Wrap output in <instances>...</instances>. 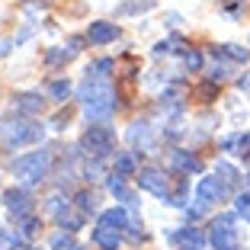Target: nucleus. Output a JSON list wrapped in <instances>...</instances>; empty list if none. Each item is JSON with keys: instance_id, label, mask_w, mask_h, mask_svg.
Instances as JSON below:
<instances>
[{"instance_id": "nucleus-1", "label": "nucleus", "mask_w": 250, "mask_h": 250, "mask_svg": "<svg viewBox=\"0 0 250 250\" xmlns=\"http://www.w3.org/2000/svg\"><path fill=\"white\" fill-rule=\"evenodd\" d=\"M77 100L83 106V116L90 122H109L112 112H116V90L109 81H96V77H83L81 87H77Z\"/></svg>"}, {"instance_id": "nucleus-2", "label": "nucleus", "mask_w": 250, "mask_h": 250, "mask_svg": "<svg viewBox=\"0 0 250 250\" xmlns=\"http://www.w3.org/2000/svg\"><path fill=\"white\" fill-rule=\"evenodd\" d=\"M10 167H13L16 183L32 189L36 183H42L48 177V170H52V151L48 147H39V151H29V154H20V157H13Z\"/></svg>"}, {"instance_id": "nucleus-3", "label": "nucleus", "mask_w": 250, "mask_h": 250, "mask_svg": "<svg viewBox=\"0 0 250 250\" xmlns=\"http://www.w3.org/2000/svg\"><path fill=\"white\" fill-rule=\"evenodd\" d=\"M42 135H45V128L32 116H13V119H3V122H0V141H3V147H10V151L26 147V145H39Z\"/></svg>"}, {"instance_id": "nucleus-4", "label": "nucleus", "mask_w": 250, "mask_h": 250, "mask_svg": "<svg viewBox=\"0 0 250 250\" xmlns=\"http://www.w3.org/2000/svg\"><path fill=\"white\" fill-rule=\"evenodd\" d=\"M81 151L93 161H106V157L116 151V128H109L106 122L87 125L81 135Z\"/></svg>"}, {"instance_id": "nucleus-5", "label": "nucleus", "mask_w": 250, "mask_h": 250, "mask_svg": "<svg viewBox=\"0 0 250 250\" xmlns=\"http://www.w3.org/2000/svg\"><path fill=\"white\" fill-rule=\"evenodd\" d=\"M237 215H221V218L212 221V228H208V244L215 250H241V241H237Z\"/></svg>"}, {"instance_id": "nucleus-6", "label": "nucleus", "mask_w": 250, "mask_h": 250, "mask_svg": "<svg viewBox=\"0 0 250 250\" xmlns=\"http://www.w3.org/2000/svg\"><path fill=\"white\" fill-rule=\"evenodd\" d=\"M135 180H138V189L151 192V196H157V199H167L170 189H173V177H167L164 167H141L138 173H135Z\"/></svg>"}, {"instance_id": "nucleus-7", "label": "nucleus", "mask_w": 250, "mask_h": 250, "mask_svg": "<svg viewBox=\"0 0 250 250\" xmlns=\"http://www.w3.org/2000/svg\"><path fill=\"white\" fill-rule=\"evenodd\" d=\"M228 189H231V186L225 183L218 173H215V177H202V180H199V186H196V208H202V212H206V208L225 202Z\"/></svg>"}, {"instance_id": "nucleus-8", "label": "nucleus", "mask_w": 250, "mask_h": 250, "mask_svg": "<svg viewBox=\"0 0 250 250\" xmlns=\"http://www.w3.org/2000/svg\"><path fill=\"white\" fill-rule=\"evenodd\" d=\"M3 206H7L13 221H22V218H29V215H36V199H32V192L26 186H10L3 192Z\"/></svg>"}, {"instance_id": "nucleus-9", "label": "nucleus", "mask_w": 250, "mask_h": 250, "mask_svg": "<svg viewBox=\"0 0 250 250\" xmlns=\"http://www.w3.org/2000/svg\"><path fill=\"white\" fill-rule=\"evenodd\" d=\"M167 164H170V170H177L180 177H192V173H202V161H199L192 151H183V147H173L167 154Z\"/></svg>"}, {"instance_id": "nucleus-10", "label": "nucleus", "mask_w": 250, "mask_h": 250, "mask_svg": "<svg viewBox=\"0 0 250 250\" xmlns=\"http://www.w3.org/2000/svg\"><path fill=\"white\" fill-rule=\"evenodd\" d=\"M132 218L135 212H128L125 206H112V208H103L96 225H106V228H116V231H128L132 228Z\"/></svg>"}, {"instance_id": "nucleus-11", "label": "nucleus", "mask_w": 250, "mask_h": 250, "mask_svg": "<svg viewBox=\"0 0 250 250\" xmlns=\"http://www.w3.org/2000/svg\"><path fill=\"white\" fill-rule=\"evenodd\" d=\"M106 186H109V192L116 196V202H122V206L128 208V212H135V208H138V196H135V192L128 189V183H125L122 173H116V170H112L109 180H106Z\"/></svg>"}, {"instance_id": "nucleus-12", "label": "nucleus", "mask_w": 250, "mask_h": 250, "mask_svg": "<svg viewBox=\"0 0 250 250\" xmlns=\"http://www.w3.org/2000/svg\"><path fill=\"white\" fill-rule=\"evenodd\" d=\"M128 141H132V151L145 154V151L154 147V128H151L145 119H138V122H132V128H128Z\"/></svg>"}, {"instance_id": "nucleus-13", "label": "nucleus", "mask_w": 250, "mask_h": 250, "mask_svg": "<svg viewBox=\"0 0 250 250\" xmlns=\"http://www.w3.org/2000/svg\"><path fill=\"white\" fill-rule=\"evenodd\" d=\"M119 39V26L116 22H106V20H96L87 26V42L90 45H109Z\"/></svg>"}, {"instance_id": "nucleus-14", "label": "nucleus", "mask_w": 250, "mask_h": 250, "mask_svg": "<svg viewBox=\"0 0 250 250\" xmlns=\"http://www.w3.org/2000/svg\"><path fill=\"white\" fill-rule=\"evenodd\" d=\"M167 241L170 244H186V250H202L208 237L202 234V228H177V231H167Z\"/></svg>"}, {"instance_id": "nucleus-15", "label": "nucleus", "mask_w": 250, "mask_h": 250, "mask_svg": "<svg viewBox=\"0 0 250 250\" xmlns=\"http://www.w3.org/2000/svg\"><path fill=\"white\" fill-rule=\"evenodd\" d=\"M13 109L20 112V116H39V112L45 109V100L39 93H16L13 96Z\"/></svg>"}, {"instance_id": "nucleus-16", "label": "nucleus", "mask_w": 250, "mask_h": 250, "mask_svg": "<svg viewBox=\"0 0 250 250\" xmlns=\"http://www.w3.org/2000/svg\"><path fill=\"white\" fill-rule=\"evenodd\" d=\"M93 244L100 250H119V244H122V231L106 228V225H96V228H93Z\"/></svg>"}, {"instance_id": "nucleus-17", "label": "nucleus", "mask_w": 250, "mask_h": 250, "mask_svg": "<svg viewBox=\"0 0 250 250\" xmlns=\"http://www.w3.org/2000/svg\"><path fill=\"white\" fill-rule=\"evenodd\" d=\"M212 58H221V61H234V64H244V61L250 58V52L244 48V45L228 42V45H221V48H212Z\"/></svg>"}, {"instance_id": "nucleus-18", "label": "nucleus", "mask_w": 250, "mask_h": 250, "mask_svg": "<svg viewBox=\"0 0 250 250\" xmlns=\"http://www.w3.org/2000/svg\"><path fill=\"white\" fill-rule=\"evenodd\" d=\"M138 170H141L138 151H122V154H116V173H122V177H135Z\"/></svg>"}, {"instance_id": "nucleus-19", "label": "nucleus", "mask_w": 250, "mask_h": 250, "mask_svg": "<svg viewBox=\"0 0 250 250\" xmlns=\"http://www.w3.org/2000/svg\"><path fill=\"white\" fill-rule=\"evenodd\" d=\"M48 96H52V103H58V106H64L67 100H71V81L67 77H55V81H48Z\"/></svg>"}, {"instance_id": "nucleus-20", "label": "nucleus", "mask_w": 250, "mask_h": 250, "mask_svg": "<svg viewBox=\"0 0 250 250\" xmlns=\"http://www.w3.org/2000/svg\"><path fill=\"white\" fill-rule=\"evenodd\" d=\"M45 212L55 215V221H58L64 212H71V202H67V196H61V192H52V196L45 199Z\"/></svg>"}, {"instance_id": "nucleus-21", "label": "nucleus", "mask_w": 250, "mask_h": 250, "mask_svg": "<svg viewBox=\"0 0 250 250\" xmlns=\"http://www.w3.org/2000/svg\"><path fill=\"white\" fill-rule=\"evenodd\" d=\"M112 71H116V61H112V58H100V61H93V64L87 67V74L96 77V81H109Z\"/></svg>"}, {"instance_id": "nucleus-22", "label": "nucleus", "mask_w": 250, "mask_h": 250, "mask_svg": "<svg viewBox=\"0 0 250 250\" xmlns=\"http://www.w3.org/2000/svg\"><path fill=\"white\" fill-rule=\"evenodd\" d=\"M16 247H26V237L13 228H0V250H16Z\"/></svg>"}, {"instance_id": "nucleus-23", "label": "nucleus", "mask_w": 250, "mask_h": 250, "mask_svg": "<svg viewBox=\"0 0 250 250\" xmlns=\"http://www.w3.org/2000/svg\"><path fill=\"white\" fill-rule=\"evenodd\" d=\"M74 206H77V212H83V215H90V212H96V192H90V189H81L77 196H74Z\"/></svg>"}, {"instance_id": "nucleus-24", "label": "nucleus", "mask_w": 250, "mask_h": 250, "mask_svg": "<svg viewBox=\"0 0 250 250\" xmlns=\"http://www.w3.org/2000/svg\"><path fill=\"white\" fill-rule=\"evenodd\" d=\"M218 177L225 180V183H228L231 189H234V186H241V170H237V167H231L228 161H218Z\"/></svg>"}, {"instance_id": "nucleus-25", "label": "nucleus", "mask_w": 250, "mask_h": 250, "mask_svg": "<svg viewBox=\"0 0 250 250\" xmlns=\"http://www.w3.org/2000/svg\"><path fill=\"white\" fill-rule=\"evenodd\" d=\"M48 247H52V250H74V247H77V241H74L71 231H55L52 241H48Z\"/></svg>"}, {"instance_id": "nucleus-26", "label": "nucleus", "mask_w": 250, "mask_h": 250, "mask_svg": "<svg viewBox=\"0 0 250 250\" xmlns=\"http://www.w3.org/2000/svg\"><path fill=\"white\" fill-rule=\"evenodd\" d=\"M202 64H206V58H202L199 48H186V52H183V67H186V71L199 74V71H202Z\"/></svg>"}, {"instance_id": "nucleus-27", "label": "nucleus", "mask_w": 250, "mask_h": 250, "mask_svg": "<svg viewBox=\"0 0 250 250\" xmlns=\"http://www.w3.org/2000/svg\"><path fill=\"white\" fill-rule=\"evenodd\" d=\"M16 225H20V228H16V231H20V234L26 237V241H29V237L36 234L39 228H42V221H39V215H29V218H22V221H16Z\"/></svg>"}, {"instance_id": "nucleus-28", "label": "nucleus", "mask_w": 250, "mask_h": 250, "mask_svg": "<svg viewBox=\"0 0 250 250\" xmlns=\"http://www.w3.org/2000/svg\"><path fill=\"white\" fill-rule=\"evenodd\" d=\"M196 96L202 100V103H212V100H218V83H215V81L199 83V87H196Z\"/></svg>"}, {"instance_id": "nucleus-29", "label": "nucleus", "mask_w": 250, "mask_h": 250, "mask_svg": "<svg viewBox=\"0 0 250 250\" xmlns=\"http://www.w3.org/2000/svg\"><path fill=\"white\" fill-rule=\"evenodd\" d=\"M74 52H64V48H52V52H45V64L55 67V64H64V61H71Z\"/></svg>"}, {"instance_id": "nucleus-30", "label": "nucleus", "mask_w": 250, "mask_h": 250, "mask_svg": "<svg viewBox=\"0 0 250 250\" xmlns=\"http://www.w3.org/2000/svg\"><path fill=\"white\" fill-rule=\"evenodd\" d=\"M234 208H237V215H241L244 221H250V189L237 192V199H234Z\"/></svg>"}, {"instance_id": "nucleus-31", "label": "nucleus", "mask_w": 250, "mask_h": 250, "mask_svg": "<svg viewBox=\"0 0 250 250\" xmlns=\"http://www.w3.org/2000/svg\"><path fill=\"white\" fill-rule=\"evenodd\" d=\"M154 7V0H132V3H122V7L116 10V13H141V10H151Z\"/></svg>"}, {"instance_id": "nucleus-32", "label": "nucleus", "mask_w": 250, "mask_h": 250, "mask_svg": "<svg viewBox=\"0 0 250 250\" xmlns=\"http://www.w3.org/2000/svg\"><path fill=\"white\" fill-rule=\"evenodd\" d=\"M221 3H225V13L234 16V20L244 13V0H221Z\"/></svg>"}, {"instance_id": "nucleus-33", "label": "nucleus", "mask_w": 250, "mask_h": 250, "mask_svg": "<svg viewBox=\"0 0 250 250\" xmlns=\"http://www.w3.org/2000/svg\"><path fill=\"white\" fill-rule=\"evenodd\" d=\"M52 128H55V132L67 128V112H61V116H55V119H52Z\"/></svg>"}, {"instance_id": "nucleus-34", "label": "nucleus", "mask_w": 250, "mask_h": 250, "mask_svg": "<svg viewBox=\"0 0 250 250\" xmlns=\"http://www.w3.org/2000/svg\"><path fill=\"white\" fill-rule=\"evenodd\" d=\"M10 48H13V42H0V58H3V55H7Z\"/></svg>"}, {"instance_id": "nucleus-35", "label": "nucleus", "mask_w": 250, "mask_h": 250, "mask_svg": "<svg viewBox=\"0 0 250 250\" xmlns=\"http://www.w3.org/2000/svg\"><path fill=\"white\" fill-rule=\"evenodd\" d=\"M237 87H250V77H241V81H237Z\"/></svg>"}, {"instance_id": "nucleus-36", "label": "nucleus", "mask_w": 250, "mask_h": 250, "mask_svg": "<svg viewBox=\"0 0 250 250\" xmlns=\"http://www.w3.org/2000/svg\"><path fill=\"white\" fill-rule=\"evenodd\" d=\"M180 250H186V247H180Z\"/></svg>"}]
</instances>
